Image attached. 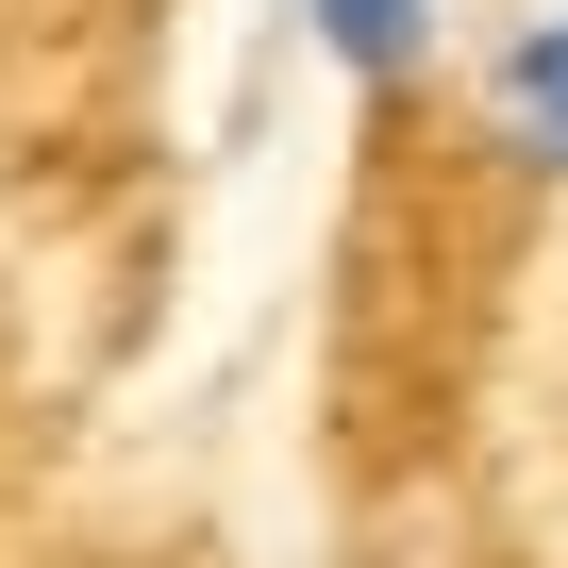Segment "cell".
Wrapping results in <instances>:
<instances>
[{
    "label": "cell",
    "mask_w": 568,
    "mask_h": 568,
    "mask_svg": "<svg viewBox=\"0 0 568 568\" xmlns=\"http://www.w3.org/2000/svg\"><path fill=\"white\" fill-rule=\"evenodd\" d=\"M485 134H501V168L568 184V0H551V18H518V34L485 51Z\"/></svg>",
    "instance_id": "6da1fadb"
},
{
    "label": "cell",
    "mask_w": 568,
    "mask_h": 568,
    "mask_svg": "<svg viewBox=\"0 0 568 568\" xmlns=\"http://www.w3.org/2000/svg\"><path fill=\"white\" fill-rule=\"evenodd\" d=\"M302 34H318L335 84L402 101V84H435V51H452V0H302Z\"/></svg>",
    "instance_id": "7a4b0ae2"
}]
</instances>
